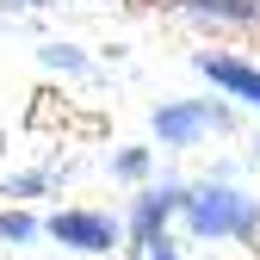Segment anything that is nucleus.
<instances>
[{
    "label": "nucleus",
    "mask_w": 260,
    "mask_h": 260,
    "mask_svg": "<svg viewBox=\"0 0 260 260\" xmlns=\"http://www.w3.org/2000/svg\"><path fill=\"white\" fill-rule=\"evenodd\" d=\"M180 223L199 242H254L260 236V199L211 180V186H192L180 199Z\"/></svg>",
    "instance_id": "obj_1"
},
{
    "label": "nucleus",
    "mask_w": 260,
    "mask_h": 260,
    "mask_svg": "<svg viewBox=\"0 0 260 260\" xmlns=\"http://www.w3.org/2000/svg\"><path fill=\"white\" fill-rule=\"evenodd\" d=\"M230 106H217V100H174V106H161L155 112V137L168 143V149H192L199 137H211V130H230Z\"/></svg>",
    "instance_id": "obj_2"
},
{
    "label": "nucleus",
    "mask_w": 260,
    "mask_h": 260,
    "mask_svg": "<svg viewBox=\"0 0 260 260\" xmlns=\"http://www.w3.org/2000/svg\"><path fill=\"white\" fill-rule=\"evenodd\" d=\"M180 199H186V186H149V192L130 199L124 230H130V242H137V254H149L161 236H168V217H180Z\"/></svg>",
    "instance_id": "obj_3"
},
{
    "label": "nucleus",
    "mask_w": 260,
    "mask_h": 260,
    "mask_svg": "<svg viewBox=\"0 0 260 260\" xmlns=\"http://www.w3.org/2000/svg\"><path fill=\"white\" fill-rule=\"evenodd\" d=\"M44 230L56 248H75V254H112V242H118V223L106 211H56Z\"/></svg>",
    "instance_id": "obj_4"
},
{
    "label": "nucleus",
    "mask_w": 260,
    "mask_h": 260,
    "mask_svg": "<svg viewBox=\"0 0 260 260\" xmlns=\"http://www.w3.org/2000/svg\"><path fill=\"white\" fill-rule=\"evenodd\" d=\"M199 75H205L211 87H223L230 100L260 106V69H254V62H242V56H223V50H199Z\"/></svg>",
    "instance_id": "obj_5"
},
{
    "label": "nucleus",
    "mask_w": 260,
    "mask_h": 260,
    "mask_svg": "<svg viewBox=\"0 0 260 260\" xmlns=\"http://www.w3.org/2000/svg\"><path fill=\"white\" fill-rule=\"evenodd\" d=\"M180 13L205 19V25H236V31H254V25H260V0H180Z\"/></svg>",
    "instance_id": "obj_6"
},
{
    "label": "nucleus",
    "mask_w": 260,
    "mask_h": 260,
    "mask_svg": "<svg viewBox=\"0 0 260 260\" xmlns=\"http://www.w3.org/2000/svg\"><path fill=\"white\" fill-rule=\"evenodd\" d=\"M31 236H38V223L25 211H0V242H31Z\"/></svg>",
    "instance_id": "obj_7"
},
{
    "label": "nucleus",
    "mask_w": 260,
    "mask_h": 260,
    "mask_svg": "<svg viewBox=\"0 0 260 260\" xmlns=\"http://www.w3.org/2000/svg\"><path fill=\"white\" fill-rule=\"evenodd\" d=\"M112 174H118V180H143V174H149V149H124V155L112 161Z\"/></svg>",
    "instance_id": "obj_8"
},
{
    "label": "nucleus",
    "mask_w": 260,
    "mask_h": 260,
    "mask_svg": "<svg viewBox=\"0 0 260 260\" xmlns=\"http://www.w3.org/2000/svg\"><path fill=\"white\" fill-rule=\"evenodd\" d=\"M44 62H50V69H69V75H81V69H87V62L75 56V44H44Z\"/></svg>",
    "instance_id": "obj_9"
},
{
    "label": "nucleus",
    "mask_w": 260,
    "mask_h": 260,
    "mask_svg": "<svg viewBox=\"0 0 260 260\" xmlns=\"http://www.w3.org/2000/svg\"><path fill=\"white\" fill-rule=\"evenodd\" d=\"M143 260H180V248H174V242H168V236H161V242H155V248H149V254H143Z\"/></svg>",
    "instance_id": "obj_10"
},
{
    "label": "nucleus",
    "mask_w": 260,
    "mask_h": 260,
    "mask_svg": "<svg viewBox=\"0 0 260 260\" xmlns=\"http://www.w3.org/2000/svg\"><path fill=\"white\" fill-rule=\"evenodd\" d=\"M25 7H44V0H25Z\"/></svg>",
    "instance_id": "obj_11"
}]
</instances>
